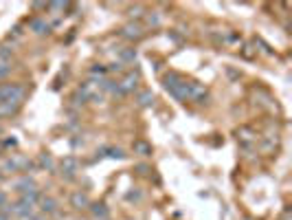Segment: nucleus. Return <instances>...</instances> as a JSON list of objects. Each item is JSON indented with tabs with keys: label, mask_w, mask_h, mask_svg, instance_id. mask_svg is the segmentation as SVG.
I'll list each match as a JSON object with an SVG mask.
<instances>
[{
	"label": "nucleus",
	"mask_w": 292,
	"mask_h": 220,
	"mask_svg": "<svg viewBox=\"0 0 292 220\" xmlns=\"http://www.w3.org/2000/svg\"><path fill=\"white\" fill-rule=\"evenodd\" d=\"M163 86L169 91V95L178 101H187V93H189V82L182 77L180 73H165L163 75Z\"/></svg>",
	"instance_id": "obj_1"
},
{
	"label": "nucleus",
	"mask_w": 292,
	"mask_h": 220,
	"mask_svg": "<svg viewBox=\"0 0 292 220\" xmlns=\"http://www.w3.org/2000/svg\"><path fill=\"white\" fill-rule=\"evenodd\" d=\"M136 82H139V73H128L125 75V79L121 84H115V95H119V97H123V95H128V93H132L136 88Z\"/></svg>",
	"instance_id": "obj_2"
},
{
	"label": "nucleus",
	"mask_w": 292,
	"mask_h": 220,
	"mask_svg": "<svg viewBox=\"0 0 292 220\" xmlns=\"http://www.w3.org/2000/svg\"><path fill=\"white\" fill-rule=\"evenodd\" d=\"M187 99L189 101H196V104H206L209 101V93L202 84L198 82H189V93H187Z\"/></svg>",
	"instance_id": "obj_3"
},
{
	"label": "nucleus",
	"mask_w": 292,
	"mask_h": 220,
	"mask_svg": "<svg viewBox=\"0 0 292 220\" xmlns=\"http://www.w3.org/2000/svg\"><path fill=\"white\" fill-rule=\"evenodd\" d=\"M121 35H123L125 40H141V37L145 35V29L139 22H128V25L121 29Z\"/></svg>",
	"instance_id": "obj_4"
},
{
	"label": "nucleus",
	"mask_w": 292,
	"mask_h": 220,
	"mask_svg": "<svg viewBox=\"0 0 292 220\" xmlns=\"http://www.w3.org/2000/svg\"><path fill=\"white\" fill-rule=\"evenodd\" d=\"M59 170H62V176H66V179H73L75 174H77L79 170V163L75 157H64L62 163H59Z\"/></svg>",
	"instance_id": "obj_5"
},
{
	"label": "nucleus",
	"mask_w": 292,
	"mask_h": 220,
	"mask_svg": "<svg viewBox=\"0 0 292 220\" xmlns=\"http://www.w3.org/2000/svg\"><path fill=\"white\" fill-rule=\"evenodd\" d=\"M29 31H33L35 35H46L51 31V25L46 22V18L35 16V18H31L29 20Z\"/></svg>",
	"instance_id": "obj_6"
},
{
	"label": "nucleus",
	"mask_w": 292,
	"mask_h": 220,
	"mask_svg": "<svg viewBox=\"0 0 292 220\" xmlns=\"http://www.w3.org/2000/svg\"><path fill=\"white\" fill-rule=\"evenodd\" d=\"M70 205H73L75 209H88L92 203H90V198H88L84 191H75V194L70 196Z\"/></svg>",
	"instance_id": "obj_7"
},
{
	"label": "nucleus",
	"mask_w": 292,
	"mask_h": 220,
	"mask_svg": "<svg viewBox=\"0 0 292 220\" xmlns=\"http://www.w3.org/2000/svg\"><path fill=\"white\" fill-rule=\"evenodd\" d=\"M237 139H239V143H242V148H251V143L255 141V132H253L251 128H239L237 130Z\"/></svg>",
	"instance_id": "obj_8"
},
{
	"label": "nucleus",
	"mask_w": 292,
	"mask_h": 220,
	"mask_svg": "<svg viewBox=\"0 0 292 220\" xmlns=\"http://www.w3.org/2000/svg\"><path fill=\"white\" fill-rule=\"evenodd\" d=\"M88 209H90V214L97 220H108V216H110V209H108L103 203H95V205H90Z\"/></svg>",
	"instance_id": "obj_9"
},
{
	"label": "nucleus",
	"mask_w": 292,
	"mask_h": 220,
	"mask_svg": "<svg viewBox=\"0 0 292 220\" xmlns=\"http://www.w3.org/2000/svg\"><path fill=\"white\" fill-rule=\"evenodd\" d=\"M40 209L44 214H55L58 212V200L51 198V196H44V198H40Z\"/></svg>",
	"instance_id": "obj_10"
},
{
	"label": "nucleus",
	"mask_w": 292,
	"mask_h": 220,
	"mask_svg": "<svg viewBox=\"0 0 292 220\" xmlns=\"http://www.w3.org/2000/svg\"><path fill=\"white\" fill-rule=\"evenodd\" d=\"M20 104H13V101H0V117H11L16 115Z\"/></svg>",
	"instance_id": "obj_11"
},
{
	"label": "nucleus",
	"mask_w": 292,
	"mask_h": 220,
	"mask_svg": "<svg viewBox=\"0 0 292 220\" xmlns=\"http://www.w3.org/2000/svg\"><path fill=\"white\" fill-rule=\"evenodd\" d=\"M134 154H139V157H149V154H152V146H149L147 141H134Z\"/></svg>",
	"instance_id": "obj_12"
},
{
	"label": "nucleus",
	"mask_w": 292,
	"mask_h": 220,
	"mask_svg": "<svg viewBox=\"0 0 292 220\" xmlns=\"http://www.w3.org/2000/svg\"><path fill=\"white\" fill-rule=\"evenodd\" d=\"M13 187H16L20 194H25V191H29V189H35V183H33V179H29V176H22Z\"/></svg>",
	"instance_id": "obj_13"
},
{
	"label": "nucleus",
	"mask_w": 292,
	"mask_h": 220,
	"mask_svg": "<svg viewBox=\"0 0 292 220\" xmlns=\"http://www.w3.org/2000/svg\"><path fill=\"white\" fill-rule=\"evenodd\" d=\"M40 167H44V170H49V172H53L55 170V161H53V157L51 154H40Z\"/></svg>",
	"instance_id": "obj_14"
},
{
	"label": "nucleus",
	"mask_w": 292,
	"mask_h": 220,
	"mask_svg": "<svg viewBox=\"0 0 292 220\" xmlns=\"http://www.w3.org/2000/svg\"><path fill=\"white\" fill-rule=\"evenodd\" d=\"M119 58H121V64H123V62H134V60H136V51L134 49H121Z\"/></svg>",
	"instance_id": "obj_15"
},
{
	"label": "nucleus",
	"mask_w": 292,
	"mask_h": 220,
	"mask_svg": "<svg viewBox=\"0 0 292 220\" xmlns=\"http://www.w3.org/2000/svg\"><path fill=\"white\" fill-rule=\"evenodd\" d=\"M11 73V60H0V79H4Z\"/></svg>",
	"instance_id": "obj_16"
},
{
	"label": "nucleus",
	"mask_w": 292,
	"mask_h": 220,
	"mask_svg": "<svg viewBox=\"0 0 292 220\" xmlns=\"http://www.w3.org/2000/svg\"><path fill=\"white\" fill-rule=\"evenodd\" d=\"M152 101H154V95H152L149 91H143V93L139 95V104H141V106H152Z\"/></svg>",
	"instance_id": "obj_17"
},
{
	"label": "nucleus",
	"mask_w": 292,
	"mask_h": 220,
	"mask_svg": "<svg viewBox=\"0 0 292 220\" xmlns=\"http://www.w3.org/2000/svg\"><path fill=\"white\" fill-rule=\"evenodd\" d=\"M11 55H13V46L0 44V60H11Z\"/></svg>",
	"instance_id": "obj_18"
},
{
	"label": "nucleus",
	"mask_w": 292,
	"mask_h": 220,
	"mask_svg": "<svg viewBox=\"0 0 292 220\" xmlns=\"http://www.w3.org/2000/svg\"><path fill=\"white\" fill-rule=\"evenodd\" d=\"M103 152H108V157H112V158H125V154L121 148H106Z\"/></svg>",
	"instance_id": "obj_19"
},
{
	"label": "nucleus",
	"mask_w": 292,
	"mask_h": 220,
	"mask_svg": "<svg viewBox=\"0 0 292 220\" xmlns=\"http://www.w3.org/2000/svg\"><path fill=\"white\" fill-rule=\"evenodd\" d=\"M106 73H108V68H106V66H101V64H95V66L90 68V75H92V77H99V79H101Z\"/></svg>",
	"instance_id": "obj_20"
},
{
	"label": "nucleus",
	"mask_w": 292,
	"mask_h": 220,
	"mask_svg": "<svg viewBox=\"0 0 292 220\" xmlns=\"http://www.w3.org/2000/svg\"><path fill=\"white\" fill-rule=\"evenodd\" d=\"M147 25L149 27H158V25H161V18H158L156 13H149V16H147Z\"/></svg>",
	"instance_id": "obj_21"
},
{
	"label": "nucleus",
	"mask_w": 292,
	"mask_h": 220,
	"mask_svg": "<svg viewBox=\"0 0 292 220\" xmlns=\"http://www.w3.org/2000/svg\"><path fill=\"white\" fill-rule=\"evenodd\" d=\"M257 44H260V46H262V51H263V53H268V55H272V51H270V46H268V44H266V42H263V40H262V37H257Z\"/></svg>",
	"instance_id": "obj_22"
},
{
	"label": "nucleus",
	"mask_w": 292,
	"mask_h": 220,
	"mask_svg": "<svg viewBox=\"0 0 292 220\" xmlns=\"http://www.w3.org/2000/svg\"><path fill=\"white\" fill-rule=\"evenodd\" d=\"M110 71H112V73H121V71H123V64H121V62L110 64Z\"/></svg>",
	"instance_id": "obj_23"
},
{
	"label": "nucleus",
	"mask_w": 292,
	"mask_h": 220,
	"mask_svg": "<svg viewBox=\"0 0 292 220\" xmlns=\"http://www.w3.org/2000/svg\"><path fill=\"white\" fill-rule=\"evenodd\" d=\"M4 205H7V194H4V191H0V212L4 209Z\"/></svg>",
	"instance_id": "obj_24"
},
{
	"label": "nucleus",
	"mask_w": 292,
	"mask_h": 220,
	"mask_svg": "<svg viewBox=\"0 0 292 220\" xmlns=\"http://www.w3.org/2000/svg\"><path fill=\"white\" fill-rule=\"evenodd\" d=\"M132 18H139V16H143V13H141V7H134L132 9V13H130Z\"/></svg>",
	"instance_id": "obj_25"
},
{
	"label": "nucleus",
	"mask_w": 292,
	"mask_h": 220,
	"mask_svg": "<svg viewBox=\"0 0 292 220\" xmlns=\"http://www.w3.org/2000/svg\"><path fill=\"white\" fill-rule=\"evenodd\" d=\"M0 220H9V214H4V212H0Z\"/></svg>",
	"instance_id": "obj_26"
},
{
	"label": "nucleus",
	"mask_w": 292,
	"mask_h": 220,
	"mask_svg": "<svg viewBox=\"0 0 292 220\" xmlns=\"http://www.w3.org/2000/svg\"><path fill=\"white\" fill-rule=\"evenodd\" d=\"M0 101H2V84H0Z\"/></svg>",
	"instance_id": "obj_27"
},
{
	"label": "nucleus",
	"mask_w": 292,
	"mask_h": 220,
	"mask_svg": "<svg viewBox=\"0 0 292 220\" xmlns=\"http://www.w3.org/2000/svg\"><path fill=\"white\" fill-rule=\"evenodd\" d=\"M0 152H2V146H0Z\"/></svg>",
	"instance_id": "obj_28"
},
{
	"label": "nucleus",
	"mask_w": 292,
	"mask_h": 220,
	"mask_svg": "<svg viewBox=\"0 0 292 220\" xmlns=\"http://www.w3.org/2000/svg\"><path fill=\"white\" fill-rule=\"evenodd\" d=\"M37 220H44V218H37Z\"/></svg>",
	"instance_id": "obj_29"
}]
</instances>
